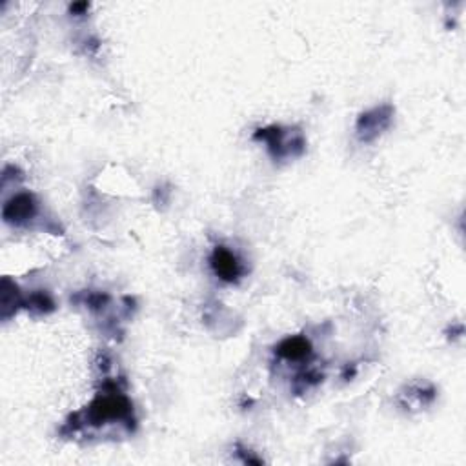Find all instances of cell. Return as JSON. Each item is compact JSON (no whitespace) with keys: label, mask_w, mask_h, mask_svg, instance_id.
Here are the masks:
<instances>
[{"label":"cell","mask_w":466,"mask_h":466,"mask_svg":"<svg viewBox=\"0 0 466 466\" xmlns=\"http://www.w3.org/2000/svg\"><path fill=\"white\" fill-rule=\"evenodd\" d=\"M388 122H390V109L388 108L375 109L373 113L362 115L357 126L361 139L362 140L373 139L377 133H381L382 128H386Z\"/></svg>","instance_id":"6da1fadb"},{"label":"cell","mask_w":466,"mask_h":466,"mask_svg":"<svg viewBox=\"0 0 466 466\" xmlns=\"http://www.w3.org/2000/svg\"><path fill=\"white\" fill-rule=\"evenodd\" d=\"M214 268L224 281H233L239 275V263L228 250L217 248L214 253Z\"/></svg>","instance_id":"7a4b0ae2"},{"label":"cell","mask_w":466,"mask_h":466,"mask_svg":"<svg viewBox=\"0 0 466 466\" xmlns=\"http://www.w3.org/2000/svg\"><path fill=\"white\" fill-rule=\"evenodd\" d=\"M33 214V201L30 195H19L15 201H11L4 209V215L8 221L15 218V221H24Z\"/></svg>","instance_id":"3957f363"},{"label":"cell","mask_w":466,"mask_h":466,"mask_svg":"<svg viewBox=\"0 0 466 466\" xmlns=\"http://www.w3.org/2000/svg\"><path fill=\"white\" fill-rule=\"evenodd\" d=\"M308 353V342L304 339H288L286 342H283L281 346V355L288 359H299L304 357Z\"/></svg>","instance_id":"277c9868"}]
</instances>
